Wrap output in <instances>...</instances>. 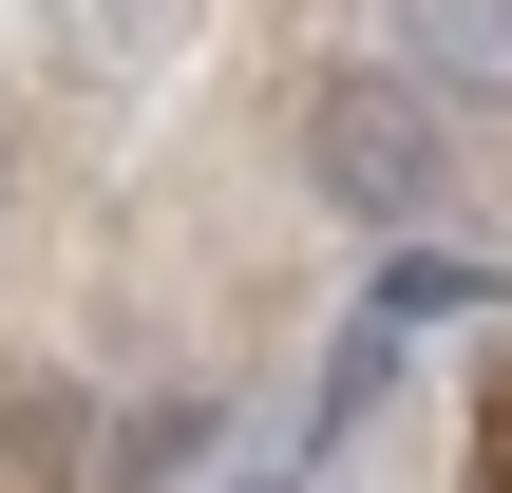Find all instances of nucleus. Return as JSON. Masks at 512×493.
<instances>
[{
    "mask_svg": "<svg viewBox=\"0 0 512 493\" xmlns=\"http://www.w3.org/2000/svg\"><path fill=\"white\" fill-rule=\"evenodd\" d=\"M190 456H209V399H152V418L114 437V475H133V493H171V475H190Z\"/></svg>",
    "mask_w": 512,
    "mask_h": 493,
    "instance_id": "nucleus-4",
    "label": "nucleus"
},
{
    "mask_svg": "<svg viewBox=\"0 0 512 493\" xmlns=\"http://www.w3.org/2000/svg\"><path fill=\"white\" fill-rule=\"evenodd\" d=\"M456 304H494V247H399L380 266V323H456Z\"/></svg>",
    "mask_w": 512,
    "mask_h": 493,
    "instance_id": "nucleus-3",
    "label": "nucleus"
},
{
    "mask_svg": "<svg viewBox=\"0 0 512 493\" xmlns=\"http://www.w3.org/2000/svg\"><path fill=\"white\" fill-rule=\"evenodd\" d=\"M437 114H456V95H437L418 57H399V76H323V114H304V152H323V190H342V209H380V228H418V209H437Z\"/></svg>",
    "mask_w": 512,
    "mask_h": 493,
    "instance_id": "nucleus-1",
    "label": "nucleus"
},
{
    "mask_svg": "<svg viewBox=\"0 0 512 493\" xmlns=\"http://www.w3.org/2000/svg\"><path fill=\"white\" fill-rule=\"evenodd\" d=\"M399 57L437 95H512V0H399Z\"/></svg>",
    "mask_w": 512,
    "mask_h": 493,
    "instance_id": "nucleus-2",
    "label": "nucleus"
}]
</instances>
